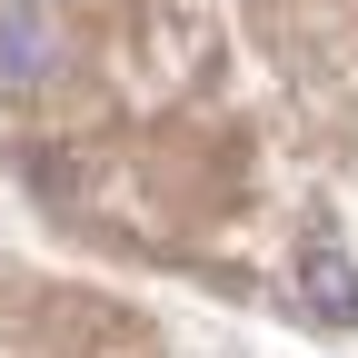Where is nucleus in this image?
<instances>
[{"mask_svg":"<svg viewBox=\"0 0 358 358\" xmlns=\"http://www.w3.org/2000/svg\"><path fill=\"white\" fill-rule=\"evenodd\" d=\"M308 308H319V319H358V279H348V259L319 239V249H308V289H299Z\"/></svg>","mask_w":358,"mask_h":358,"instance_id":"nucleus-2","label":"nucleus"},{"mask_svg":"<svg viewBox=\"0 0 358 358\" xmlns=\"http://www.w3.org/2000/svg\"><path fill=\"white\" fill-rule=\"evenodd\" d=\"M60 70V20L40 0H0V100H30Z\"/></svg>","mask_w":358,"mask_h":358,"instance_id":"nucleus-1","label":"nucleus"}]
</instances>
